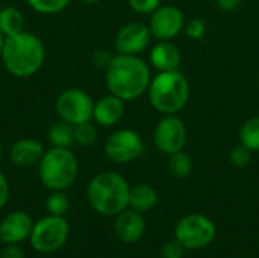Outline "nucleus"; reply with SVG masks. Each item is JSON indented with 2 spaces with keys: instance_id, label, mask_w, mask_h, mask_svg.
<instances>
[{
  "instance_id": "nucleus-30",
  "label": "nucleus",
  "mask_w": 259,
  "mask_h": 258,
  "mask_svg": "<svg viewBox=\"0 0 259 258\" xmlns=\"http://www.w3.org/2000/svg\"><path fill=\"white\" fill-rule=\"evenodd\" d=\"M93 59H94V64H97L99 67H105V68H106V67L109 65V62H111L112 56H111L105 49H99V50H96V52H94Z\"/></svg>"
},
{
  "instance_id": "nucleus-14",
  "label": "nucleus",
  "mask_w": 259,
  "mask_h": 258,
  "mask_svg": "<svg viewBox=\"0 0 259 258\" xmlns=\"http://www.w3.org/2000/svg\"><path fill=\"white\" fill-rule=\"evenodd\" d=\"M146 231V220L137 210H124L117 214L115 234L123 243L138 242Z\"/></svg>"
},
{
  "instance_id": "nucleus-22",
  "label": "nucleus",
  "mask_w": 259,
  "mask_h": 258,
  "mask_svg": "<svg viewBox=\"0 0 259 258\" xmlns=\"http://www.w3.org/2000/svg\"><path fill=\"white\" fill-rule=\"evenodd\" d=\"M168 169H170L171 175H175L178 178H187L193 172V161L188 154L181 151V152L170 155Z\"/></svg>"
},
{
  "instance_id": "nucleus-31",
  "label": "nucleus",
  "mask_w": 259,
  "mask_h": 258,
  "mask_svg": "<svg viewBox=\"0 0 259 258\" xmlns=\"http://www.w3.org/2000/svg\"><path fill=\"white\" fill-rule=\"evenodd\" d=\"M8 199H9V184L6 176L0 172V208L6 205Z\"/></svg>"
},
{
  "instance_id": "nucleus-24",
  "label": "nucleus",
  "mask_w": 259,
  "mask_h": 258,
  "mask_svg": "<svg viewBox=\"0 0 259 258\" xmlns=\"http://www.w3.org/2000/svg\"><path fill=\"white\" fill-rule=\"evenodd\" d=\"M46 208L52 216H64L70 210V201L62 190H56L47 198Z\"/></svg>"
},
{
  "instance_id": "nucleus-3",
  "label": "nucleus",
  "mask_w": 259,
  "mask_h": 258,
  "mask_svg": "<svg viewBox=\"0 0 259 258\" xmlns=\"http://www.w3.org/2000/svg\"><path fill=\"white\" fill-rule=\"evenodd\" d=\"M131 187L114 172H102L88 186V201L93 210L103 216H117L129 207Z\"/></svg>"
},
{
  "instance_id": "nucleus-15",
  "label": "nucleus",
  "mask_w": 259,
  "mask_h": 258,
  "mask_svg": "<svg viewBox=\"0 0 259 258\" xmlns=\"http://www.w3.org/2000/svg\"><path fill=\"white\" fill-rule=\"evenodd\" d=\"M124 114V100L109 94L94 103L93 120L102 126H114Z\"/></svg>"
},
{
  "instance_id": "nucleus-35",
  "label": "nucleus",
  "mask_w": 259,
  "mask_h": 258,
  "mask_svg": "<svg viewBox=\"0 0 259 258\" xmlns=\"http://www.w3.org/2000/svg\"><path fill=\"white\" fill-rule=\"evenodd\" d=\"M83 2H87V3H97V2H100V0H83Z\"/></svg>"
},
{
  "instance_id": "nucleus-7",
  "label": "nucleus",
  "mask_w": 259,
  "mask_h": 258,
  "mask_svg": "<svg viewBox=\"0 0 259 258\" xmlns=\"http://www.w3.org/2000/svg\"><path fill=\"white\" fill-rule=\"evenodd\" d=\"M214 222L203 214H188L182 217L175 230V237L185 249H202L215 239Z\"/></svg>"
},
{
  "instance_id": "nucleus-28",
  "label": "nucleus",
  "mask_w": 259,
  "mask_h": 258,
  "mask_svg": "<svg viewBox=\"0 0 259 258\" xmlns=\"http://www.w3.org/2000/svg\"><path fill=\"white\" fill-rule=\"evenodd\" d=\"M185 30L191 40H200L206 32V24L202 18H193L187 23Z\"/></svg>"
},
{
  "instance_id": "nucleus-29",
  "label": "nucleus",
  "mask_w": 259,
  "mask_h": 258,
  "mask_svg": "<svg viewBox=\"0 0 259 258\" xmlns=\"http://www.w3.org/2000/svg\"><path fill=\"white\" fill-rule=\"evenodd\" d=\"M129 6L138 14H150L159 8L161 0H127Z\"/></svg>"
},
{
  "instance_id": "nucleus-5",
  "label": "nucleus",
  "mask_w": 259,
  "mask_h": 258,
  "mask_svg": "<svg viewBox=\"0 0 259 258\" xmlns=\"http://www.w3.org/2000/svg\"><path fill=\"white\" fill-rule=\"evenodd\" d=\"M79 172V163L76 155L70 151V148H50L44 152L39 164L38 173L41 182L56 192L65 190L70 187Z\"/></svg>"
},
{
  "instance_id": "nucleus-26",
  "label": "nucleus",
  "mask_w": 259,
  "mask_h": 258,
  "mask_svg": "<svg viewBox=\"0 0 259 258\" xmlns=\"http://www.w3.org/2000/svg\"><path fill=\"white\" fill-rule=\"evenodd\" d=\"M250 158H252V151H249L246 146L243 144H238L235 146L231 154H229V160H231V164L241 169V167H246L249 163H250Z\"/></svg>"
},
{
  "instance_id": "nucleus-36",
  "label": "nucleus",
  "mask_w": 259,
  "mask_h": 258,
  "mask_svg": "<svg viewBox=\"0 0 259 258\" xmlns=\"http://www.w3.org/2000/svg\"><path fill=\"white\" fill-rule=\"evenodd\" d=\"M0 157H2V143H0Z\"/></svg>"
},
{
  "instance_id": "nucleus-27",
  "label": "nucleus",
  "mask_w": 259,
  "mask_h": 258,
  "mask_svg": "<svg viewBox=\"0 0 259 258\" xmlns=\"http://www.w3.org/2000/svg\"><path fill=\"white\" fill-rule=\"evenodd\" d=\"M184 252H185V248L184 245L175 239V240H170L167 242L162 249H161V257L162 258H182L184 257Z\"/></svg>"
},
{
  "instance_id": "nucleus-32",
  "label": "nucleus",
  "mask_w": 259,
  "mask_h": 258,
  "mask_svg": "<svg viewBox=\"0 0 259 258\" xmlns=\"http://www.w3.org/2000/svg\"><path fill=\"white\" fill-rule=\"evenodd\" d=\"M0 258H24V254L21 252V249L15 245H8L6 248H3Z\"/></svg>"
},
{
  "instance_id": "nucleus-1",
  "label": "nucleus",
  "mask_w": 259,
  "mask_h": 258,
  "mask_svg": "<svg viewBox=\"0 0 259 258\" xmlns=\"http://www.w3.org/2000/svg\"><path fill=\"white\" fill-rule=\"evenodd\" d=\"M149 65L137 55L112 56L106 67V85L111 94L124 102L138 99L150 85Z\"/></svg>"
},
{
  "instance_id": "nucleus-12",
  "label": "nucleus",
  "mask_w": 259,
  "mask_h": 258,
  "mask_svg": "<svg viewBox=\"0 0 259 258\" xmlns=\"http://www.w3.org/2000/svg\"><path fill=\"white\" fill-rule=\"evenodd\" d=\"M152 32L143 23H127L115 35V49L121 55H138L150 44Z\"/></svg>"
},
{
  "instance_id": "nucleus-18",
  "label": "nucleus",
  "mask_w": 259,
  "mask_h": 258,
  "mask_svg": "<svg viewBox=\"0 0 259 258\" xmlns=\"http://www.w3.org/2000/svg\"><path fill=\"white\" fill-rule=\"evenodd\" d=\"M158 202V193L156 190L149 184H137L131 187L129 192V205L132 210H137L140 213L152 210Z\"/></svg>"
},
{
  "instance_id": "nucleus-33",
  "label": "nucleus",
  "mask_w": 259,
  "mask_h": 258,
  "mask_svg": "<svg viewBox=\"0 0 259 258\" xmlns=\"http://www.w3.org/2000/svg\"><path fill=\"white\" fill-rule=\"evenodd\" d=\"M240 3H241V0H217L219 8L223 11H232V9L238 8Z\"/></svg>"
},
{
  "instance_id": "nucleus-2",
  "label": "nucleus",
  "mask_w": 259,
  "mask_h": 258,
  "mask_svg": "<svg viewBox=\"0 0 259 258\" xmlns=\"http://www.w3.org/2000/svg\"><path fill=\"white\" fill-rule=\"evenodd\" d=\"M0 56L9 75L15 78H30L42 67L46 49L35 33L23 30L5 38Z\"/></svg>"
},
{
  "instance_id": "nucleus-21",
  "label": "nucleus",
  "mask_w": 259,
  "mask_h": 258,
  "mask_svg": "<svg viewBox=\"0 0 259 258\" xmlns=\"http://www.w3.org/2000/svg\"><path fill=\"white\" fill-rule=\"evenodd\" d=\"M240 141L252 152H259V117L249 119L240 129Z\"/></svg>"
},
{
  "instance_id": "nucleus-13",
  "label": "nucleus",
  "mask_w": 259,
  "mask_h": 258,
  "mask_svg": "<svg viewBox=\"0 0 259 258\" xmlns=\"http://www.w3.org/2000/svg\"><path fill=\"white\" fill-rule=\"evenodd\" d=\"M33 222L24 211H14L8 214L0 224V239L6 245H15L30 237Z\"/></svg>"
},
{
  "instance_id": "nucleus-34",
  "label": "nucleus",
  "mask_w": 259,
  "mask_h": 258,
  "mask_svg": "<svg viewBox=\"0 0 259 258\" xmlns=\"http://www.w3.org/2000/svg\"><path fill=\"white\" fill-rule=\"evenodd\" d=\"M3 43H5V36L0 33V55H2V50H3Z\"/></svg>"
},
{
  "instance_id": "nucleus-10",
  "label": "nucleus",
  "mask_w": 259,
  "mask_h": 258,
  "mask_svg": "<svg viewBox=\"0 0 259 258\" xmlns=\"http://www.w3.org/2000/svg\"><path fill=\"white\" fill-rule=\"evenodd\" d=\"M153 143L159 152L167 155L184 151L187 143V128L184 122L175 114L165 116L155 128Z\"/></svg>"
},
{
  "instance_id": "nucleus-4",
  "label": "nucleus",
  "mask_w": 259,
  "mask_h": 258,
  "mask_svg": "<svg viewBox=\"0 0 259 258\" xmlns=\"http://www.w3.org/2000/svg\"><path fill=\"white\" fill-rule=\"evenodd\" d=\"M152 106L168 116L181 111L190 97V84L179 70L159 71L147 88Z\"/></svg>"
},
{
  "instance_id": "nucleus-9",
  "label": "nucleus",
  "mask_w": 259,
  "mask_h": 258,
  "mask_svg": "<svg viewBox=\"0 0 259 258\" xmlns=\"http://www.w3.org/2000/svg\"><path fill=\"white\" fill-rule=\"evenodd\" d=\"M144 151L143 138L132 129H118L112 132L105 143V154L114 163H131Z\"/></svg>"
},
{
  "instance_id": "nucleus-20",
  "label": "nucleus",
  "mask_w": 259,
  "mask_h": 258,
  "mask_svg": "<svg viewBox=\"0 0 259 258\" xmlns=\"http://www.w3.org/2000/svg\"><path fill=\"white\" fill-rule=\"evenodd\" d=\"M47 138L53 148H71V144L74 143L73 125L64 120L53 123L47 132Z\"/></svg>"
},
{
  "instance_id": "nucleus-25",
  "label": "nucleus",
  "mask_w": 259,
  "mask_h": 258,
  "mask_svg": "<svg viewBox=\"0 0 259 258\" xmlns=\"http://www.w3.org/2000/svg\"><path fill=\"white\" fill-rule=\"evenodd\" d=\"M26 2L38 14H58L64 11L71 0H26Z\"/></svg>"
},
{
  "instance_id": "nucleus-6",
  "label": "nucleus",
  "mask_w": 259,
  "mask_h": 258,
  "mask_svg": "<svg viewBox=\"0 0 259 258\" xmlns=\"http://www.w3.org/2000/svg\"><path fill=\"white\" fill-rule=\"evenodd\" d=\"M68 233H70L68 222L62 216L50 214L33 225L29 239L35 251L41 254H50L64 246Z\"/></svg>"
},
{
  "instance_id": "nucleus-19",
  "label": "nucleus",
  "mask_w": 259,
  "mask_h": 258,
  "mask_svg": "<svg viewBox=\"0 0 259 258\" xmlns=\"http://www.w3.org/2000/svg\"><path fill=\"white\" fill-rule=\"evenodd\" d=\"M24 30V17L14 6H5L0 9V33L8 38Z\"/></svg>"
},
{
  "instance_id": "nucleus-11",
  "label": "nucleus",
  "mask_w": 259,
  "mask_h": 258,
  "mask_svg": "<svg viewBox=\"0 0 259 258\" xmlns=\"http://www.w3.org/2000/svg\"><path fill=\"white\" fill-rule=\"evenodd\" d=\"M185 27L184 12L171 5L158 8L150 18V32L161 41H170Z\"/></svg>"
},
{
  "instance_id": "nucleus-17",
  "label": "nucleus",
  "mask_w": 259,
  "mask_h": 258,
  "mask_svg": "<svg viewBox=\"0 0 259 258\" xmlns=\"http://www.w3.org/2000/svg\"><path fill=\"white\" fill-rule=\"evenodd\" d=\"M150 62L159 71L178 70L181 64V52L170 41H159L150 50Z\"/></svg>"
},
{
  "instance_id": "nucleus-23",
  "label": "nucleus",
  "mask_w": 259,
  "mask_h": 258,
  "mask_svg": "<svg viewBox=\"0 0 259 258\" xmlns=\"http://www.w3.org/2000/svg\"><path fill=\"white\" fill-rule=\"evenodd\" d=\"M73 135H74V143L83 148L91 146L96 138H97V131L96 126L91 122H83L79 125L73 126Z\"/></svg>"
},
{
  "instance_id": "nucleus-8",
  "label": "nucleus",
  "mask_w": 259,
  "mask_h": 258,
  "mask_svg": "<svg viewBox=\"0 0 259 258\" xmlns=\"http://www.w3.org/2000/svg\"><path fill=\"white\" fill-rule=\"evenodd\" d=\"M55 109L61 120L74 126L93 120L94 100L83 90L68 88L58 96L55 102Z\"/></svg>"
},
{
  "instance_id": "nucleus-16",
  "label": "nucleus",
  "mask_w": 259,
  "mask_h": 258,
  "mask_svg": "<svg viewBox=\"0 0 259 258\" xmlns=\"http://www.w3.org/2000/svg\"><path fill=\"white\" fill-rule=\"evenodd\" d=\"M44 152L46 151L39 141L32 138H23L12 144L9 157L11 161L18 167H32L39 164Z\"/></svg>"
}]
</instances>
